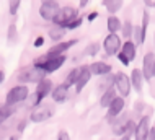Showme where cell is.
Masks as SVG:
<instances>
[{
	"instance_id": "7a4b0ae2",
	"label": "cell",
	"mask_w": 155,
	"mask_h": 140,
	"mask_svg": "<svg viewBox=\"0 0 155 140\" xmlns=\"http://www.w3.org/2000/svg\"><path fill=\"white\" fill-rule=\"evenodd\" d=\"M28 95H30L28 86H25V85H18V86H13L10 91L7 93L5 103L8 106H15V104H18V103H21V101L26 99Z\"/></svg>"
},
{
	"instance_id": "603a6c76",
	"label": "cell",
	"mask_w": 155,
	"mask_h": 140,
	"mask_svg": "<svg viewBox=\"0 0 155 140\" xmlns=\"http://www.w3.org/2000/svg\"><path fill=\"white\" fill-rule=\"evenodd\" d=\"M65 33H67V29L64 26H56V28H52L51 31H49V37H51L52 41H59L65 36Z\"/></svg>"
},
{
	"instance_id": "4dcf8cb0",
	"label": "cell",
	"mask_w": 155,
	"mask_h": 140,
	"mask_svg": "<svg viewBox=\"0 0 155 140\" xmlns=\"http://www.w3.org/2000/svg\"><path fill=\"white\" fill-rule=\"evenodd\" d=\"M134 130H136V122H134L132 119H129L127 121V127H126V134L124 135H131V134H134Z\"/></svg>"
},
{
	"instance_id": "f35d334b",
	"label": "cell",
	"mask_w": 155,
	"mask_h": 140,
	"mask_svg": "<svg viewBox=\"0 0 155 140\" xmlns=\"http://www.w3.org/2000/svg\"><path fill=\"white\" fill-rule=\"evenodd\" d=\"M96 16H98V11H91V13H90L88 16H87V20H88V21H93V20L96 18Z\"/></svg>"
},
{
	"instance_id": "8fae6325",
	"label": "cell",
	"mask_w": 155,
	"mask_h": 140,
	"mask_svg": "<svg viewBox=\"0 0 155 140\" xmlns=\"http://www.w3.org/2000/svg\"><path fill=\"white\" fill-rule=\"evenodd\" d=\"M106 109H108V119L110 121L114 119V117H118L119 114L123 112V109H124V98L123 96H116Z\"/></svg>"
},
{
	"instance_id": "d4e9b609",
	"label": "cell",
	"mask_w": 155,
	"mask_h": 140,
	"mask_svg": "<svg viewBox=\"0 0 155 140\" xmlns=\"http://www.w3.org/2000/svg\"><path fill=\"white\" fill-rule=\"evenodd\" d=\"M132 36L136 37V44H144L145 41V36H147V33L144 31L140 26H134V31H132Z\"/></svg>"
},
{
	"instance_id": "60d3db41",
	"label": "cell",
	"mask_w": 155,
	"mask_h": 140,
	"mask_svg": "<svg viewBox=\"0 0 155 140\" xmlns=\"http://www.w3.org/2000/svg\"><path fill=\"white\" fill-rule=\"evenodd\" d=\"M3 80H5V72H3V70H0V85L3 83Z\"/></svg>"
},
{
	"instance_id": "8992f818",
	"label": "cell",
	"mask_w": 155,
	"mask_h": 140,
	"mask_svg": "<svg viewBox=\"0 0 155 140\" xmlns=\"http://www.w3.org/2000/svg\"><path fill=\"white\" fill-rule=\"evenodd\" d=\"M75 16H77L75 8H72V7H64V8H61V10H59V13L56 15V18H54L52 21L57 24V26H64V28H65V24L69 23V21H72Z\"/></svg>"
},
{
	"instance_id": "4316f807",
	"label": "cell",
	"mask_w": 155,
	"mask_h": 140,
	"mask_svg": "<svg viewBox=\"0 0 155 140\" xmlns=\"http://www.w3.org/2000/svg\"><path fill=\"white\" fill-rule=\"evenodd\" d=\"M121 29H123V36L126 37V39H129V37L132 36V31H134V24L131 23V21H124V24H121Z\"/></svg>"
},
{
	"instance_id": "277c9868",
	"label": "cell",
	"mask_w": 155,
	"mask_h": 140,
	"mask_svg": "<svg viewBox=\"0 0 155 140\" xmlns=\"http://www.w3.org/2000/svg\"><path fill=\"white\" fill-rule=\"evenodd\" d=\"M113 85H114V90H118V93L123 96V98L129 96V93H131V78H129L126 73H123V72L116 73Z\"/></svg>"
},
{
	"instance_id": "1f68e13d",
	"label": "cell",
	"mask_w": 155,
	"mask_h": 140,
	"mask_svg": "<svg viewBox=\"0 0 155 140\" xmlns=\"http://www.w3.org/2000/svg\"><path fill=\"white\" fill-rule=\"evenodd\" d=\"M15 36H16V26L15 24H10L8 26V42H13Z\"/></svg>"
},
{
	"instance_id": "836d02e7",
	"label": "cell",
	"mask_w": 155,
	"mask_h": 140,
	"mask_svg": "<svg viewBox=\"0 0 155 140\" xmlns=\"http://www.w3.org/2000/svg\"><path fill=\"white\" fill-rule=\"evenodd\" d=\"M118 59H119V62L123 63V65H129V63H131V62H129V59L126 57L124 54H121V52H118Z\"/></svg>"
},
{
	"instance_id": "7402d4cb",
	"label": "cell",
	"mask_w": 155,
	"mask_h": 140,
	"mask_svg": "<svg viewBox=\"0 0 155 140\" xmlns=\"http://www.w3.org/2000/svg\"><path fill=\"white\" fill-rule=\"evenodd\" d=\"M15 112L13 106H8V104H0V124L2 122H5L8 117L12 116V114Z\"/></svg>"
},
{
	"instance_id": "5bb4252c",
	"label": "cell",
	"mask_w": 155,
	"mask_h": 140,
	"mask_svg": "<svg viewBox=\"0 0 155 140\" xmlns=\"http://www.w3.org/2000/svg\"><path fill=\"white\" fill-rule=\"evenodd\" d=\"M88 69L91 72V75H108L113 70L111 65L106 62H93L91 65H88Z\"/></svg>"
},
{
	"instance_id": "ffe728a7",
	"label": "cell",
	"mask_w": 155,
	"mask_h": 140,
	"mask_svg": "<svg viewBox=\"0 0 155 140\" xmlns=\"http://www.w3.org/2000/svg\"><path fill=\"white\" fill-rule=\"evenodd\" d=\"M116 98V90L114 88H110V90H106L101 95V99H100V104H101V108H108V106L111 104V101Z\"/></svg>"
},
{
	"instance_id": "83f0119b",
	"label": "cell",
	"mask_w": 155,
	"mask_h": 140,
	"mask_svg": "<svg viewBox=\"0 0 155 140\" xmlns=\"http://www.w3.org/2000/svg\"><path fill=\"white\" fill-rule=\"evenodd\" d=\"M98 50H100V44H96V42H91V44H88L85 47V56H90V57H93L98 54Z\"/></svg>"
},
{
	"instance_id": "b9f144b4",
	"label": "cell",
	"mask_w": 155,
	"mask_h": 140,
	"mask_svg": "<svg viewBox=\"0 0 155 140\" xmlns=\"http://www.w3.org/2000/svg\"><path fill=\"white\" fill-rule=\"evenodd\" d=\"M152 77H155V63H153V69H152Z\"/></svg>"
},
{
	"instance_id": "d6986e66",
	"label": "cell",
	"mask_w": 155,
	"mask_h": 140,
	"mask_svg": "<svg viewBox=\"0 0 155 140\" xmlns=\"http://www.w3.org/2000/svg\"><path fill=\"white\" fill-rule=\"evenodd\" d=\"M127 121H129L127 116H124V117H121V119L116 121L114 127H113V134L114 135H124L126 134V127H127Z\"/></svg>"
},
{
	"instance_id": "ee69618b",
	"label": "cell",
	"mask_w": 155,
	"mask_h": 140,
	"mask_svg": "<svg viewBox=\"0 0 155 140\" xmlns=\"http://www.w3.org/2000/svg\"><path fill=\"white\" fill-rule=\"evenodd\" d=\"M10 140H18V137H10Z\"/></svg>"
},
{
	"instance_id": "7c38bea8",
	"label": "cell",
	"mask_w": 155,
	"mask_h": 140,
	"mask_svg": "<svg viewBox=\"0 0 155 140\" xmlns=\"http://www.w3.org/2000/svg\"><path fill=\"white\" fill-rule=\"evenodd\" d=\"M90 78H91V72H90L88 67H87V65L80 67V73H78L77 82H75V91L80 93L83 88H85V85L90 82Z\"/></svg>"
},
{
	"instance_id": "e0dca14e",
	"label": "cell",
	"mask_w": 155,
	"mask_h": 140,
	"mask_svg": "<svg viewBox=\"0 0 155 140\" xmlns=\"http://www.w3.org/2000/svg\"><path fill=\"white\" fill-rule=\"evenodd\" d=\"M67 96H69V88H67L65 85H59V86L54 88L52 99L56 101V103H64V101L67 99Z\"/></svg>"
},
{
	"instance_id": "9a60e30c",
	"label": "cell",
	"mask_w": 155,
	"mask_h": 140,
	"mask_svg": "<svg viewBox=\"0 0 155 140\" xmlns=\"http://www.w3.org/2000/svg\"><path fill=\"white\" fill-rule=\"evenodd\" d=\"M51 90H52V82H51V80H48V78H43L41 82H38V85H36V93L43 99L49 95V93H51Z\"/></svg>"
},
{
	"instance_id": "5b68a950",
	"label": "cell",
	"mask_w": 155,
	"mask_h": 140,
	"mask_svg": "<svg viewBox=\"0 0 155 140\" xmlns=\"http://www.w3.org/2000/svg\"><path fill=\"white\" fill-rule=\"evenodd\" d=\"M121 46H123V42H121V37L116 34V33H110L103 41L104 52H106L108 56H116L121 50Z\"/></svg>"
},
{
	"instance_id": "f6af8a7d",
	"label": "cell",
	"mask_w": 155,
	"mask_h": 140,
	"mask_svg": "<svg viewBox=\"0 0 155 140\" xmlns=\"http://www.w3.org/2000/svg\"><path fill=\"white\" fill-rule=\"evenodd\" d=\"M153 41H155V34H153Z\"/></svg>"
},
{
	"instance_id": "74e56055",
	"label": "cell",
	"mask_w": 155,
	"mask_h": 140,
	"mask_svg": "<svg viewBox=\"0 0 155 140\" xmlns=\"http://www.w3.org/2000/svg\"><path fill=\"white\" fill-rule=\"evenodd\" d=\"M26 124H28L26 121H21V122H20V124H18V132H23L25 127H26Z\"/></svg>"
},
{
	"instance_id": "ac0fdd59",
	"label": "cell",
	"mask_w": 155,
	"mask_h": 140,
	"mask_svg": "<svg viewBox=\"0 0 155 140\" xmlns=\"http://www.w3.org/2000/svg\"><path fill=\"white\" fill-rule=\"evenodd\" d=\"M121 54H124L126 57L129 59V62H132L134 59H136V44H134L132 41H126L123 46H121V50H119Z\"/></svg>"
},
{
	"instance_id": "484cf974",
	"label": "cell",
	"mask_w": 155,
	"mask_h": 140,
	"mask_svg": "<svg viewBox=\"0 0 155 140\" xmlns=\"http://www.w3.org/2000/svg\"><path fill=\"white\" fill-rule=\"evenodd\" d=\"M78 73H80V69H74L72 72H70L69 75H67V78H65V86L67 88H70L72 85H75V82H77V77H78Z\"/></svg>"
},
{
	"instance_id": "f546056e",
	"label": "cell",
	"mask_w": 155,
	"mask_h": 140,
	"mask_svg": "<svg viewBox=\"0 0 155 140\" xmlns=\"http://www.w3.org/2000/svg\"><path fill=\"white\" fill-rule=\"evenodd\" d=\"M20 3H21V0H10L8 2V11H10V15H16V11H18L20 8Z\"/></svg>"
},
{
	"instance_id": "44dd1931",
	"label": "cell",
	"mask_w": 155,
	"mask_h": 140,
	"mask_svg": "<svg viewBox=\"0 0 155 140\" xmlns=\"http://www.w3.org/2000/svg\"><path fill=\"white\" fill-rule=\"evenodd\" d=\"M103 5L106 7V10L110 11L111 15L118 13L123 7V0H103Z\"/></svg>"
},
{
	"instance_id": "2e32d148",
	"label": "cell",
	"mask_w": 155,
	"mask_h": 140,
	"mask_svg": "<svg viewBox=\"0 0 155 140\" xmlns=\"http://www.w3.org/2000/svg\"><path fill=\"white\" fill-rule=\"evenodd\" d=\"M142 82H144V77H142L140 69H134L132 73H131V86H132L137 93L142 91Z\"/></svg>"
},
{
	"instance_id": "30bf717a",
	"label": "cell",
	"mask_w": 155,
	"mask_h": 140,
	"mask_svg": "<svg viewBox=\"0 0 155 140\" xmlns=\"http://www.w3.org/2000/svg\"><path fill=\"white\" fill-rule=\"evenodd\" d=\"M153 63H155V56H153V52H147L144 56V59H142V77H144L145 80H149L150 78H153L152 77V69H153Z\"/></svg>"
},
{
	"instance_id": "f1b7e54d",
	"label": "cell",
	"mask_w": 155,
	"mask_h": 140,
	"mask_svg": "<svg viewBox=\"0 0 155 140\" xmlns=\"http://www.w3.org/2000/svg\"><path fill=\"white\" fill-rule=\"evenodd\" d=\"M82 21H83L82 16H75L72 21H69V23L65 24V29H69V31H70V29H77L82 24Z\"/></svg>"
},
{
	"instance_id": "ba28073f",
	"label": "cell",
	"mask_w": 155,
	"mask_h": 140,
	"mask_svg": "<svg viewBox=\"0 0 155 140\" xmlns=\"http://www.w3.org/2000/svg\"><path fill=\"white\" fill-rule=\"evenodd\" d=\"M150 130V117L144 116L139 121V124H136V130H134V137L136 140H147Z\"/></svg>"
},
{
	"instance_id": "6da1fadb",
	"label": "cell",
	"mask_w": 155,
	"mask_h": 140,
	"mask_svg": "<svg viewBox=\"0 0 155 140\" xmlns=\"http://www.w3.org/2000/svg\"><path fill=\"white\" fill-rule=\"evenodd\" d=\"M65 62V56L64 54H61V56H49V54H46V56H41L39 59H35V67H39V69H43L46 73H52V72L59 70L62 65H64Z\"/></svg>"
},
{
	"instance_id": "3957f363",
	"label": "cell",
	"mask_w": 155,
	"mask_h": 140,
	"mask_svg": "<svg viewBox=\"0 0 155 140\" xmlns=\"http://www.w3.org/2000/svg\"><path fill=\"white\" fill-rule=\"evenodd\" d=\"M46 77V72L39 67H33V69H25L21 70V73L18 75L20 82H26V83H38Z\"/></svg>"
},
{
	"instance_id": "e575fe53",
	"label": "cell",
	"mask_w": 155,
	"mask_h": 140,
	"mask_svg": "<svg viewBox=\"0 0 155 140\" xmlns=\"http://www.w3.org/2000/svg\"><path fill=\"white\" fill-rule=\"evenodd\" d=\"M57 140H70L69 132H67V130H61L59 135H57Z\"/></svg>"
},
{
	"instance_id": "d6a6232c",
	"label": "cell",
	"mask_w": 155,
	"mask_h": 140,
	"mask_svg": "<svg viewBox=\"0 0 155 140\" xmlns=\"http://www.w3.org/2000/svg\"><path fill=\"white\" fill-rule=\"evenodd\" d=\"M147 26H149V13H147V11H144V15H142V26L140 28L147 33Z\"/></svg>"
},
{
	"instance_id": "cb8c5ba5",
	"label": "cell",
	"mask_w": 155,
	"mask_h": 140,
	"mask_svg": "<svg viewBox=\"0 0 155 140\" xmlns=\"http://www.w3.org/2000/svg\"><path fill=\"white\" fill-rule=\"evenodd\" d=\"M121 29V21L118 16H114V15H111L110 18H108V31L110 33H116V31H119Z\"/></svg>"
},
{
	"instance_id": "d590c367",
	"label": "cell",
	"mask_w": 155,
	"mask_h": 140,
	"mask_svg": "<svg viewBox=\"0 0 155 140\" xmlns=\"http://www.w3.org/2000/svg\"><path fill=\"white\" fill-rule=\"evenodd\" d=\"M43 44H44V37L43 36H38L36 39H35V42H33V46H35V47H41Z\"/></svg>"
},
{
	"instance_id": "9c48e42d",
	"label": "cell",
	"mask_w": 155,
	"mask_h": 140,
	"mask_svg": "<svg viewBox=\"0 0 155 140\" xmlns=\"http://www.w3.org/2000/svg\"><path fill=\"white\" fill-rule=\"evenodd\" d=\"M52 117V109L49 106H36V109H33L30 119L31 122H44Z\"/></svg>"
},
{
	"instance_id": "52a82bcc",
	"label": "cell",
	"mask_w": 155,
	"mask_h": 140,
	"mask_svg": "<svg viewBox=\"0 0 155 140\" xmlns=\"http://www.w3.org/2000/svg\"><path fill=\"white\" fill-rule=\"evenodd\" d=\"M59 3L57 2H52V0H49V2H44L43 5L39 8V15L43 16L44 20H54L56 18V15L59 13Z\"/></svg>"
},
{
	"instance_id": "7bdbcfd3",
	"label": "cell",
	"mask_w": 155,
	"mask_h": 140,
	"mask_svg": "<svg viewBox=\"0 0 155 140\" xmlns=\"http://www.w3.org/2000/svg\"><path fill=\"white\" fill-rule=\"evenodd\" d=\"M121 140H129V137H127V135H123V138H121Z\"/></svg>"
},
{
	"instance_id": "ab89813d",
	"label": "cell",
	"mask_w": 155,
	"mask_h": 140,
	"mask_svg": "<svg viewBox=\"0 0 155 140\" xmlns=\"http://www.w3.org/2000/svg\"><path fill=\"white\" fill-rule=\"evenodd\" d=\"M144 3H145L147 7H155V2H153V0H144Z\"/></svg>"
},
{
	"instance_id": "8d00e7d4",
	"label": "cell",
	"mask_w": 155,
	"mask_h": 140,
	"mask_svg": "<svg viewBox=\"0 0 155 140\" xmlns=\"http://www.w3.org/2000/svg\"><path fill=\"white\" fill-rule=\"evenodd\" d=\"M147 140H155V125L153 127H150V130H149V137Z\"/></svg>"
},
{
	"instance_id": "4fadbf2b",
	"label": "cell",
	"mask_w": 155,
	"mask_h": 140,
	"mask_svg": "<svg viewBox=\"0 0 155 140\" xmlns=\"http://www.w3.org/2000/svg\"><path fill=\"white\" fill-rule=\"evenodd\" d=\"M74 44H77V39H70V41H65V42H59V44L52 46L51 49L48 50L49 56H61V54H64L67 49H70Z\"/></svg>"
}]
</instances>
